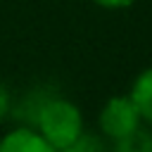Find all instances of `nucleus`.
I'll list each match as a JSON object with an SVG mask.
<instances>
[{"instance_id":"obj_1","label":"nucleus","mask_w":152,"mask_h":152,"mask_svg":"<svg viewBox=\"0 0 152 152\" xmlns=\"http://www.w3.org/2000/svg\"><path fill=\"white\" fill-rule=\"evenodd\" d=\"M33 128L55 150H62L83 131V116L74 102L64 97H48L36 116Z\"/></svg>"},{"instance_id":"obj_2","label":"nucleus","mask_w":152,"mask_h":152,"mask_svg":"<svg viewBox=\"0 0 152 152\" xmlns=\"http://www.w3.org/2000/svg\"><path fill=\"white\" fill-rule=\"evenodd\" d=\"M140 126V112L131 97H112L100 112V128L104 135L119 140Z\"/></svg>"},{"instance_id":"obj_3","label":"nucleus","mask_w":152,"mask_h":152,"mask_svg":"<svg viewBox=\"0 0 152 152\" xmlns=\"http://www.w3.org/2000/svg\"><path fill=\"white\" fill-rule=\"evenodd\" d=\"M0 152H57L36 128L21 126L0 138Z\"/></svg>"},{"instance_id":"obj_4","label":"nucleus","mask_w":152,"mask_h":152,"mask_svg":"<svg viewBox=\"0 0 152 152\" xmlns=\"http://www.w3.org/2000/svg\"><path fill=\"white\" fill-rule=\"evenodd\" d=\"M128 97H131L133 104L138 107L140 119L152 121V69H145V71L135 78Z\"/></svg>"},{"instance_id":"obj_5","label":"nucleus","mask_w":152,"mask_h":152,"mask_svg":"<svg viewBox=\"0 0 152 152\" xmlns=\"http://www.w3.org/2000/svg\"><path fill=\"white\" fill-rule=\"evenodd\" d=\"M114 152H152V133H147L138 126L135 131H131L128 135L116 140Z\"/></svg>"},{"instance_id":"obj_6","label":"nucleus","mask_w":152,"mask_h":152,"mask_svg":"<svg viewBox=\"0 0 152 152\" xmlns=\"http://www.w3.org/2000/svg\"><path fill=\"white\" fill-rule=\"evenodd\" d=\"M57 152H107V147H104V142H102V138L100 135H95V133H78L66 147H62V150H57Z\"/></svg>"},{"instance_id":"obj_7","label":"nucleus","mask_w":152,"mask_h":152,"mask_svg":"<svg viewBox=\"0 0 152 152\" xmlns=\"http://www.w3.org/2000/svg\"><path fill=\"white\" fill-rule=\"evenodd\" d=\"M10 109H12V97H10L7 86L0 81V121H5L10 116Z\"/></svg>"},{"instance_id":"obj_8","label":"nucleus","mask_w":152,"mask_h":152,"mask_svg":"<svg viewBox=\"0 0 152 152\" xmlns=\"http://www.w3.org/2000/svg\"><path fill=\"white\" fill-rule=\"evenodd\" d=\"M93 2L100 5V7H107V10H121V7L133 5L135 0H93Z\"/></svg>"}]
</instances>
